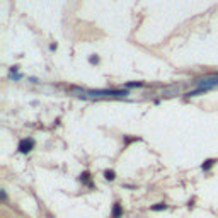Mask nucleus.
I'll list each match as a JSON object with an SVG mask.
<instances>
[{
  "mask_svg": "<svg viewBox=\"0 0 218 218\" xmlns=\"http://www.w3.org/2000/svg\"><path fill=\"white\" fill-rule=\"evenodd\" d=\"M87 97H126L129 95L128 91H123V89H104V91H87Z\"/></svg>",
  "mask_w": 218,
  "mask_h": 218,
  "instance_id": "nucleus-1",
  "label": "nucleus"
},
{
  "mask_svg": "<svg viewBox=\"0 0 218 218\" xmlns=\"http://www.w3.org/2000/svg\"><path fill=\"white\" fill-rule=\"evenodd\" d=\"M200 89H204V91H210L213 87H218V75H208L204 78H200L194 82Z\"/></svg>",
  "mask_w": 218,
  "mask_h": 218,
  "instance_id": "nucleus-2",
  "label": "nucleus"
},
{
  "mask_svg": "<svg viewBox=\"0 0 218 218\" xmlns=\"http://www.w3.org/2000/svg\"><path fill=\"white\" fill-rule=\"evenodd\" d=\"M33 148H34V140H33V138H24V140H20V142H19V146H17V150L20 153H29Z\"/></svg>",
  "mask_w": 218,
  "mask_h": 218,
  "instance_id": "nucleus-3",
  "label": "nucleus"
},
{
  "mask_svg": "<svg viewBox=\"0 0 218 218\" xmlns=\"http://www.w3.org/2000/svg\"><path fill=\"white\" fill-rule=\"evenodd\" d=\"M121 215H123L121 204H119V203H114V206H112V213H111V218H119Z\"/></svg>",
  "mask_w": 218,
  "mask_h": 218,
  "instance_id": "nucleus-4",
  "label": "nucleus"
},
{
  "mask_svg": "<svg viewBox=\"0 0 218 218\" xmlns=\"http://www.w3.org/2000/svg\"><path fill=\"white\" fill-rule=\"evenodd\" d=\"M143 85H145L143 82H126V84H125L126 89H129V87H143Z\"/></svg>",
  "mask_w": 218,
  "mask_h": 218,
  "instance_id": "nucleus-5",
  "label": "nucleus"
},
{
  "mask_svg": "<svg viewBox=\"0 0 218 218\" xmlns=\"http://www.w3.org/2000/svg\"><path fill=\"white\" fill-rule=\"evenodd\" d=\"M104 177H106L108 181H114V179H116V174H114V170H106V172H104Z\"/></svg>",
  "mask_w": 218,
  "mask_h": 218,
  "instance_id": "nucleus-6",
  "label": "nucleus"
},
{
  "mask_svg": "<svg viewBox=\"0 0 218 218\" xmlns=\"http://www.w3.org/2000/svg\"><path fill=\"white\" fill-rule=\"evenodd\" d=\"M213 164H215V160H213V159H210V160L203 162V165H201V167H203V170H208V169H211V165H213Z\"/></svg>",
  "mask_w": 218,
  "mask_h": 218,
  "instance_id": "nucleus-7",
  "label": "nucleus"
},
{
  "mask_svg": "<svg viewBox=\"0 0 218 218\" xmlns=\"http://www.w3.org/2000/svg\"><path fill=\"white\" fill-rule=\"evenodd\" d=\"M89 177H91V174H89V172H84V174L80 176V181H84V182H87L89 186H92V182L89 181Z\"/></svg>",
  "mask_w": 218,
  "mask_h": 218,
  "instance_id": "nucleus-8",
  "label": "nucleus"
},
{
  "mask_svg": "<svg viewBox=\"0 0 218 218\" xmlns=\"http://www.w3.org/2000/svg\"><path fill=\"white\" fill-rule=\"evenodd\" d=\"M165 208H167V204H165V203H159V204L152 206V210H153V211H160V210H165Z\"/></svg>",
  "mask_w": 218,
  "mask_h": 218,
  "instance_id": "nucleus-9",
  "label": "nucleus"
},
{
  "mask_svg": "<svg viewBox=\"0 0 218 218\" xmlns=\"http://www.w3.org/2000/svg\"><path fill=\"white\" fill-rule=\"evenodd\" d=\"M89 61H91V63H99V56H91Z\"/></svg>",
  "mask_w": 218,
  "mask_h": 218,
  "instance_id": "nucleus-10",
  "label": "nucleus"
}]
</instances>
